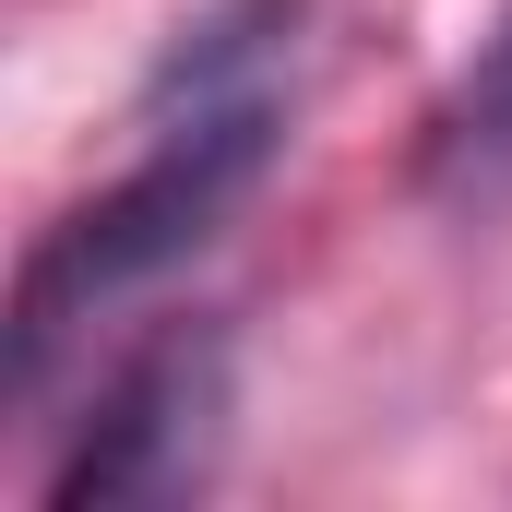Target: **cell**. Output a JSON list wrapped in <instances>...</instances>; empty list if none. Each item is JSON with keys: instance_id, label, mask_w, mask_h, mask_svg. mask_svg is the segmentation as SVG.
<instances>
[{"instance_id": "1", "label": "cell", "mask_w": 512, "mask_h": 512, "mask_svg": "<svg viewBox=\"0 0 512 512\" xmlns=\"http://www.w3.org/2000/svg\"><path fill=\"white\" fill-rule=\"evenodd\" d=\"M262 167H274V96H262V84L191 96V120L155 131V155L131 167L120 191H96L84 215H60V227L36 239L24 286H12V393L48 382V358H60L72 322H96L108 298L143 286V274L191 262L239 203H251Z\"/></svg>"}, {"instance_id": "3", "label": "cell", "mask_w": 512, "mask_h": 512, "mask_svg": "<svg viewBox=\"0 0 512 512\" xmlns=\"http://www.w3.org/2000/svg\"><path fill=\"white\" fill-rule=\"evenodd\" d=\"M429 179L441 191H512V12H501V36H489V60L429 120Z\"/></svg>"}, {"instance_id": "2", "label": "cell", "mask_w": 512, "mask_h": 512, "mask_svg": "<svg viewBox=\"0 0 512 512\" xmlns=\"http://www.w3.org/2000/svg\"><path fill=\"white\" fill-rule=\"evenodd\" d=\"M227 417V346L215 334H155L120 382L96 393V417L72 429V453L48 465V512L84 501H179L215 453Z\"/></svg>"}]
</instances>
